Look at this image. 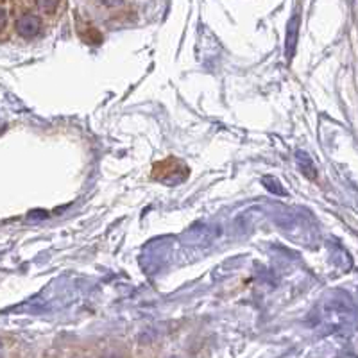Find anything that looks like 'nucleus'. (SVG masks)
Listing matches in <instances>:
<instances>
[{"label":"nucleus","instance_id":"obj_1","mask_svg":"<svg viewBox=\"0 0 358 358\" xmlns=\"http://www.w3.org/2000/svg\"><path fill=\"white\" fill-rule=\"evenodd\" d=\"M38 29H40V20L33 15H22L17 20V31L22 36H33L38 33Z\"/></svg>","mask_w":358,"mask_h":358},{"label":"nucleus","instance_id":"obj_2","mask_svg":"<svg viewBox=\"0 0 358 358\" xmlns=\"http://www.w3.org/2000/svg\"><path fill=\"white\" fill-rule=\"evenodd\" d=\"M6 24H8V9L0 4V31H4Z\"/></svg>","mask_w":358,"mask_h":358}]
</instances>
